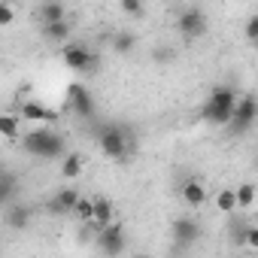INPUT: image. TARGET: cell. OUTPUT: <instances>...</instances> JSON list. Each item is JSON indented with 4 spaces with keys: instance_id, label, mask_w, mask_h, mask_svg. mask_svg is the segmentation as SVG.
<instances>
[{
    "instance_id": "obj_1",
    "label": "cell",
    "mask_w": 258,
    "mask_h": 258,
    "mask_svg": "<svg viewBox=\"0 0 258 258\" xmlns=\"http://www.w3.org/2000/svg\"><path fill=\"white\" fill-rule=\"evenodd\" d=\"M94 140H97V149L109 161H127L134 155V149H137V140L131 134V127H127V124H115V121L97 124Z\"/></svg>"
},
{
    "instance_id": "obj_13",
    "label": "cell",
    "mask_w": 258,
    "mask_h": 258,
    "mask_svg": "<svg viewBox=\"0 0 258 258\" xmlns=\"http://www.w3.org/2000/svg\"><path fill=\"white\" fill-rule=\"evenodd\" d=\"M31 219H34V210H31L25 201H16V204H10V207L4 210V225H7L10 231H25V228L31 225Z\"/></svg>"
},
{
    "instance_id": "obj_21",
    "label": "cell",
    "mask_w": 258,
    "mask_h": 258,
    "mask_svg": "<svg viewBox=\"0 0 258 258\" xmlns=\"http://www.w3.org/2000/svg\"><path fill=\"white\" fill-rule=\"evenodd\" d=\"M234 191H237V207H240L243 213L258 204V185H255V182H240Z\"/></svg>"
},
{
    "instance_id": "obj_6",
    "label": "cell",
    "mask_w": 258,
    "mask_h": 258,
    "mask_svg": "<svg viewBox=\"0 0 258 258\" xmlns=\"http://www.w3.org/2000/svg\"><path fill=\"white\" fill-rule=\"evenodd\" d=\"M170 237H173V243H176L179 249H191V246L201 243L204 225H201L195 216H176V219L170 222Z\"/></svg>"
},
{
    "instance_id": "obj_15",
    "label": "cell",
    "mask_w": 258,
    "mask_h": 258,
    "mask_svg": "<svg viewBox=\"0 0 258 258\" xmlns=\"http://www.w3.org/2000/svg\"><path fill=\"white\" fill-rule=\"evenodd\" d=\"M40 34H43V40H49V43H58V46H70V34H73V25H70V22H58V25H40Z\"/></svg>"
},
{
    "instance_id": "obj_4",
    "label": "cell",
    "mask_w": 258,
    "mask_h": 258,
    "mask_svg": "<svg viewBox=\"0 0 258 258\" xmlns=\"http://www.w3.org/2000/svg\"><path fill=\"white\" fill-rule=\"evenodd\" d=\"M207 28H210V19L204 7H182L176 13V31L182 34V40H201Z\"/></svg>"
},
{
    "instance_id": "obj_17",
    "label": "cell",
    "mask_w": 258,
    "mask_h": 258,
    "mask_svg": "<svg viewBox=\"0 0 258 258\" xmlns=\"http://www.w3.org/2000/svg\"><path fill=\"white\" fill-rule=\"evenodd\" d=\"M0 201H4V207H10V204L19 201V179H16L13 170L0 173Z\"/></svg>"
},
{
    "instance_id": "obj_2",
    "label": "cell",
    "mask_w": 258,
    "mask_h": 258,
    "mask_svg": "<svg viewBox=\"0 0 258 258\" xmlns=\"http://www.w3.org/2000/svg\"><path fill=\"white\" fill-rule=\"evenodd\" d=\"M240 97H243V94H240L234 85H216V88L207 94L204 106H201V118H204L207 124H213V127H228V124L234 121V109H237Z\"/></svg>"
},
{
    "instance_id": "obj_28",
    "label": "cell",
    "mask_w": 258,
    "mask_h": 258,
    "mask_svg": "<svg viewBox=\"0 0 258 258\" xmlns=\"http://www.w3.org/2000/svg\"><path fill=\"white\" fill-rule=\"evenodd\" d=\"M121 13H124V16H143L146 10H143L140 0H121Z\"/></svg>"
},
{
    "instance_id": "obj_27",
    "label": "cell",
    "mask_w": 258,
    "mask_h": 258,
    "mask_svg": "<svg viewBox=\"0 0 258 258\" xmlns=\"http://www.w3.org/2000/svg\"><path fill=\"white\" fill-rule=\"evenodd\" d=\"M16 22V7L10 0H0V25H13Z\"/></svg>"
},
{
    "instance_id": "obj_12",
    "label": "cell",
    "mask_w": 258,
    "mask_h": 258,
    "mask_svg": "<svg viewBox=\"0 0 258 258\" xmlns=\"http://www.w3.org/2000/svg\"><path fill=\"white\" fill-rule=\"evenodd\" d=\"M19 115H22L25 121H49V127L61 121V112L52 109V106H43L40 100H25L22 109H19Z\"/></svg>"
},
{
    "instance_id": "obj_7",
    "label": "cell",
    "mask_w": 258,
    "mask_h": 258,
    "mask_svg": "<svg viewBox=\"0 0 258 258\" xmlns=\"http://www.w3.org/2000/svg\"><path fill=\"white\" fill-rule=\"evenodd\" d=\"M61 61H64V67L73 70V73H88V70L100 67V58H97L88 46H82V43L64 46V49H61Z\"/></svg>"
},
{
    "instance_id": "obj_20",
    "label": "cell",
    "mask_w": 258,
    "mask_h": 258,
    "mask_svg": "<svg viewBox=\"0 0 258 258\" xmlns=\"http://www.w3.org/2000/svg\"><path fill=\"white\" fill-rule=\"evenodd\" d=\"M22 115L19 112H4L0 115V134H4V140H19V131H22Z\"/></svg>"
},
{
    "instance_id": "obj_9",
    "label": "cell",
    "mask_w": 258,
    "mask_h": 258,
    "mask_svg": "<svg viewBox=\"0 0 258 258\" xmlns=\"http://www.w3.org/2000/svg\"><path fill=\"white\" fill-rule=\"evenodd\" d=\"M67 109H70L76 118H94L97 100H94V94H91L82 82H70V85H67Z\"/></svg>"
},
{
    "instance_id": "obj_18",
    "label": "cell",
    "mask_w": 258,
    "mask_h": 258,
    "mask_svg": "<svg viewBox=\"0 0 258 258\" xmlns=\"http://www.w3.org/2000/svg\"><path fill=\"white\" fill-rule=\"evenodd\" d=\"M37 16H40V25L70 22V19H67V7H64V4H43V7L37 10Z\"/></svg>"
},
{
    "instance_id": "obj_5",
    "label": "cell",
    "mask_w": 258,
    "mask_h": 258,
    "mask_svg": "<svg viewBox=\"0 0 258 258\" xmlns=\"http://www.w3.org/2000/svg\"><path fill=\"white\" fill-rule=\"evenodd\" d=\"M94 246H97L100 255L118 258L124 252V246H127V228H124V222H112L109 228H103L100 234H94Z\"/></svg>"
},
{
    "instance_id": "obj_29",
    "label": "cell",
    "mask_w": 258,
    "mask_h": 258,
    "mask_svg": "<svg viewBox=\"0 0 258 258\" xmlns=\"http://www.w3.org/2000/svg\"><path fill=\"white\" fill-rule=\"evenodd\" d=\"M246 249L258 252V225H249V231H246Z\"/></svg>"
},
{
    "instance_id": "obj_22",
    "label": "cell",
    "mask_w": 258,
    "mask_h": 258,
    "mask_svg": "<svg viewBox=\"0 0 258 258\" xmlns=\"http://www.w3.org/2000/svg\"><path fill=\"white\" fill-rule=\"evenodd\" d=\"M216 210L222 213V216H237V191L234 188H219V195H216Z\"/></svg>"
},
{
    "instance_id": "obj_10",
    "label": "cell",
    "mask_w": 258,
    "mask_h": 258,
    "mask_svg": "<svg viewBox=\"0 0 258 258\" xmlns=\"http://www.w3.org/2000/svg\"><path fill=\"white\" fill-rule=\"evenodd\" d=\"M79 201H82V191H79L76 185H61V188L49 198L46 210H49L52 216H73V210H76Z\"/></svg>"
},
{
    "instance_id": "obj_8",
    "label": "cell",
    "mask_w": 258,
    "mask_h": 258,
    "mask_svg": "<svg viewBox=\"0 0 258 258\" xmlns=\"http://www.w3.org/2000/svg\"><path fill=\"white\" fill-rule=\"evenodd\" d=\"M255 121H258V97L255 94H243L240 97V103H237V109H234V121L228 124V131L231 134H249L252 127H255Z\"/></svg>"
},
{
    "instance_id": "obj_30",
    "label": "cell",
    "mask_w": 258,
    "mask_h": 258,
    "mask_svg": "<svg viewBox=\"0 0 258 258\" xmlns=\"http://www.w3.org/2000/svg\"><path fill=\"white\" fill-rule=\"evenodd\" d=\"M131 258H149V255H131Z\"/></svg>"
},
{
    "instance_id": "obj_11",
    "label": "cell",
    "mask_w": 258,
    "mask_h": 258,
    "mask_svg": "<svg viewBox=\"0 0 258 258\" xmlns=\"http://www.w3.org/2000/svg\"><path fill=\"white\" fill-rule=\"evenodd\" d=\"M179 201H182L188 210L204 207V204L210 201V191H207L204 179H198V176H185V179H182V185H179Z\"/></svg>"
},
{
    "instance_id": "obj_14",
    "label": "cell",
    "mask_w": 258,
    "mask_h": 258,
    "mask_svg": "<svg viewBox=\"0 0 258 258\" xmlns=\"http://www.w3.org/2000/svg\"><path fill=\"white\" fill-rule=\"evenodd\" d=\"M112 222H118V219H115V207H112V201H109V198H94V219H91L88 231H91V234H100V231L109 228Z\"/></svg>"
},
{
    "instance_id": "obj_24",
    "label": "cell",
    "mask_w": 258,
    "mask_h": 258,
    "mask_svg": "<svg viewBox=\"0 0 258 258\" xmlns=\"http://www.w3.org/2000/svg\"><path fill=\"white\" fill-rule=\"evenodd\" d=\"M246 231H249V222L240 219V216H231V240H234V246H246Z\"/></svg>"
},
{
    "instance_id": "obj_26",
    "label": "cell",
    "mask_w": 258,
    "mask_h": 258,
    "mask_svg": "<svg viewBox=\"0 0 258 258\" xmlns=\"http://www.w3.org/2000/svg\"><path fill=\"white\" fill-rule=\"evenodd\" d=\"M243 34H246V40H249V43H258V13H252V16L246 19Z\"/></svg>"
},
{
    "instance_id": "obj_16",
    "label": "cell",
    "mask_w": 258,
    "mask_h": 258,
    "mask_svg": "<svg viewBox=\"0 0 258 258\" xmlns=\"http://www.w3.org/2000/svg\"><path fill=\"white\" fill-rule=\"evenodd\" d=\"M82 170H85V158H82V152H67V155L61 158V176H64L67 182L79 179Z\"/></svg>"
},
{
    "instance_id": "obj_23",
    "label": "cell",
    "mask_w": 258,
    "mask_h": 258,
    "mask_svg": "<svg viewBox=\"0 0 258 258\" xmlns=\"http://www.w3.org/2000/svg\"><path fill=\"white\" fill-rule=\"evenodd\" d=\"M73 219L79 222V225H91V219H94V198H88V195H82V201L76 204V210H73Z\"/></svg>"
},
{
    "instance_id": "obj_25",
    "label": "cell",
    "mask_w": 258,
    "mask_h": 258,
    "mask_svg": "<svg viewBox=\"0 0 258 258\" xmlns=\"http://www.w3.org/2000/svg\"><path fill=\"white\" fill-rule=\"evenodd\" d=\"M152 58H155L158 64H170V61L176 58V52H173V46H155V49H152Z\"/></svg>"
},
{
    "instance_id": "obj_19",
    "label": "cell",
    "mask_w": 258,
    "mask_h": 258,
    "mask_svg": "<svg viewBox=\"0 0 258 258\" xmlns=\"http://www.w3.org/2000/svg\"><path fill=\"white\" fill-rule=\"evenodd\" d=\"M109 49H112L115 55H131V52L137 49V37H134L131 31H115L112 40H109Z\"/></svg>"
},
{
    "instance_id": "obj_3",
    "label": "cell",
    "mask_w": 258,
    "mask_h": 258,
    "mask_svg": "<svg viewBox=\"0 0 258 258\" xmlns=\"http://www.w3.org/2000/svg\"><path fill=\"white\" fill-rule=\"evenodd\" d=\"M22 149L34 158H43V161H52V158H64L70 149H67V140L64 134H58L55 127H34V131L22 134Z\"/></svg>"
}]
</instances>
